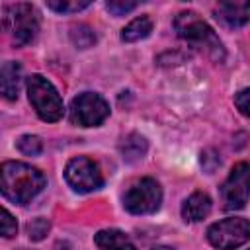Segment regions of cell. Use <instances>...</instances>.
Wrapping results in <instances>:
<instances>
[{
  "label": "cell",
  "instance_id": "obj_1",
  "mask_svg": "<svg viewBox=\"0 0 250 250\" xmlns=\"http://www.w3.org/2000/svg\"><path fill=\"white\" fill-rule=\"evenodd\" d=\"M0 188L6 199L23 205L45 188V176L25 162H4L0 170Z\"/></svg>",
  "mask_w": 250,
  "mask_h": 250
},
{
  "label": "cell",
  "instance_id": "obj_2",
  "mask_svg": "<svg viewBox=\"0 0 250 250\" xmlns=\"http://www.w3.org/2000/svg\"><path fill=\"white\" fill-rule=\"evenodd\" d=\"M174 29H176L178 37H182V39L205 49L215 61H223L225 59L223 43L219 41L215 31L195 12H180L174 18Z\"/></svg>",
  "mask_w": 250,
  "mask_h": 250
},
{
  "label": "cell",
  "instance_id": "obj_3",
  "mask_svg": "<svg viewBox=\"0 0 250 250\" xmlns=\"http://www.w3.org/2000/svg\"><path fill=\"white\" fill-rule=\"evenodd\" d=\"M27 96L37 115L43 121H59L64 113L62 100L57 88L41 74H31L27 78Z\"/></svg>",
  "mask_w": 250,
  "mask_h": 250
},
{
  "label": "cell",
  "instance_id": "obj_4",
  "mask_svg": "<svg viewBox=\"0 0 250 250\" xmlns=\"http://www.w3.org/2000/svg\"><path fill=\"white\" fill-rule=\"evenodd\" d=\"M4 27L12 31L16 45H27L39 31V12L25 2L4 6Z\"/></svg>",
  "mask_w": 250,
  "mask_h": 250
},
{
  "label": "cell",
  "instance_id": "obj_5",
  "mask_svg": "<svg viewBox=\"0 0 250 250\" xmlns=\"http://www.w3.org/2000/svg\"><path fill=\"white\" fill-rule=\"evenodd\" d=\"M207 240L219 250H234L250 240V223L242 217L219 221L207 229Z\"/></svg>",
  "mask_w": 250,
  "mask_h": 250
},
{
  "label": "cell",
  "instance_id": "obj_6",
  "mask_svg": "<svg viewBox=\"0 0 250 250\" xmlns=\"http://www.w3.org/2000/svg\"><path fill=\"white\" fill-rule=\"evenodd\" d=\"M162 203V189L156 180L152 178H143L137 184H133L125 197L123 205L129 213L133 215H148L154 213Z\"/></svg>",
  "mask_w": 250,
  "mask_h": 250
},
{
  "label": "cell",
  "instance_id": "obj_7",
  "mask_svg": "<svg viewBox=\"0 0 250 250\" xmlns=\"http://www.w3.org/2000/svg\"><path fill=\"white\" fill-rule=\"evenodd\" d=\"M64 178L68 186L80 193H88L104 186V176H102L100 166L88 156L72 158L64 168Z\"/></svg>",
  "mask_w": 250,
  "mask_h": 250
},
{
  "label": "cell",
  "instance_id": "obj_8",
  "mask_svg": "<svg viewBox=\"0 0 250 250\" xmlns=\"http://www.w3.org/2000/svg\"><path fill=\"white\" fill-rule=\"evenodd\" d=\"M221 197L225 209H242L250 197V162H238L232 166L229 178L221 186Z\"/></svg>",
  "mask_w": 250,
  "mask_h": 250
},
{
  "label": "cell",
  "instance_id": "obj_9",
  "mask_svg": "<svg viewBox=\"0 0 250 250\" xmlns=\"http://www.w3.org/2000/svg\"><path fill=\"white\" fill-rule=\"evenodd\" d=\"M107 115H109V105L100 94L84 92L72 100L70 119L74 125L94 127V125H100Z\"/></svg>",
  "mask_w": 250,
  "mask_h": 250
},
{
  "label": "cell",
  "instance_id": "obj_10",
  "mask_svg": "<svg viewBox=\"0 0 250 250\" xmlns=\"http://www.w3.org/2000/svg\"><path fill=\"white\" fill-rule=\"evenodd\" d=\"M217 18L229 27H242L250 21V2H219Z\"/></svg>",
  "mask_w": 250,
  "mask_h": 250
},
{
  "label": "cell",
  "instance_id": "obj_11",
  "mask_svg": "<svg viewBox=\"0 0 250 250\" xmlns=\"http://www.w3.org/2000/svg\"><path fill=\"white\" fill-rule=\"evenodd\" d=\"M20 82H21V66L16 61H8L2 64L0 70V88L2 96L6 100H16L20 94Z\"/></svg>",
  "mask_w": 250,
  "mask_h": 250
},
{
  "label": "cell",
  "instance_id": "obj_12",
  "mask_svg": "<svg viewBox=\"0 0 250 250\" xmlns=\"http://www.w3.org/2000/svg\"><path fill=\"white\" fill-rule=\"evenodd\" d=\"M211 213V197L203 191H193L182 205V217L186 221H201Z\"/></svg>",
  "mask_w": 250,
  "mask_h": 250
},
{
  "label": "cell",
  "instance_id": "obj_13",
  "mask_svg": "<svg viewBox=\"0 0 250 250\" xmlns=\"http://www.w3.org/2000/svg\"><path fill=\"white\" fill-rule=\"evenodd\" d=\"M94 242L102 250H137L131 238L123 230H117V229H105V230L96 232Z\"/></svg>",
  "mask_w": 250,
  "mask_h": 250
},
{
  "label": "cell",
  "instance_id": "obj_14",
  "mask_svg": "<svg viewBox=\"0 0 250 250\" xmlns=\"http://www.w3.org/2000/svg\"><path fill=\"white\" fill-rule=\"evenodd\" d=\"M146 148H148L146 139L143 135H139V133H131L121 143V156L127 162H137L146 154Z\"/></svg>",
  "mask_w": 250,
  "mask_h": 250
},
{
  "label": "cell",
  "instance_id": "obj_15",
  "mask_svg": "<svg viewBox=\"0 0 250 250\" xmlns=\"http://www.w3.org/2000/svg\"><path fill=\"white\" fill-rule=\"evenodd\" d=\"M152 31V21L150 18L146 16H141V18H135L133 21H129L123 31H121V39L127 41V43H133V41H141L145 37H148Z\"/></svg>",
  "mask_w": 250,
  "mask_h": 250
},
{
  "label": "cell",
  "instance_id": "obj_16",
  "mask_svg": "<svg viewBox=\"0 0 250 250\" xmlns=\"http://www.w3.org/2000/svg\"><path fill=\"white\" fill-rule=\"evenodd\" d=\"M70 39H72V43H74L76 47L88 49V47H92V45L96 43V33H94V29H92L90 25H84V23H82V25L72 27Z\"/></svg>",
  "mask_w": 250,
  "mask_h": 250
},
{
  "label": "cell",
  "instance_id": "obj_17",
  "mask_svg": "<svg viewBox=\"0 0 250 250\" xmlns=\"http://www.w3.org/2000/svg\"><path fill=\"white\" fill-rule=\"evenodd\" d=\"M90 2L88 0H49L47 8L59 12V14H68V12H80L84 8H88Z\"/></svg>",
  "mask_w": 250,
  "mask_h": 250
},
{
  "label": "cell",
  "instance_id": "obj_18",
  "mask_svg": "<svg viewBox=\"0 0 250 250\" xmlns=\"http://www.w3.org/2000/svg\"><path fill=\"white\" fill-rule=\"evenodd\" d=\"M18 148H20V152H23L27 156H37L43 150V143L37 135H23L18 141Z\"/></svg>",
  "mask_w": 250,
  "mask_h": 250
},
{
  "label": "cell",
  "instance_id": "obj_19",
  "mask_svg": "<svg viewBox=\"0 0 250 250\" xmlns=\"http://www.w3.org/2000/svg\"><path fill=\"white\" fill-rule=\"evenodd\" d=\"M49 221L47 219H43V217H37V219H33L29 225H27V234H29V238L31 240H41L47 232H49Z\"/></svg>",
  "mask_w": 250,
  "mask_h": 250
},
{
  "label": "cell",
  "instance_id": "obj_20",
  "mask_svg": "<svg viewBox=\"0 0 250 250\" xmlns=\"http://www.w3.org/2000/svg\"><path fill=\"white\" fill-rule=\"evenodd\" d=\"M139 4L137 2H123V0H111L105 4V8L113 14V16H123V14H129L137 8Z\"/></svg>",
  "mask_w": 250,
  "mask_h": 250
},
{
  "label": "cell",
  "instance_id": "obj_21",
  "mask_svg": "<svg viewBox=\"0 0 250 250\" xmlns=\"http://www.w3.org/2000/svg\"><path fill=\"white\" fill-rule=\"evenodd\" d=\"M0 230H2V236H4V238L14 236L16 230H18V223H16V219L10 215L8 209H2V225H0Z\"/></svg>",
  "mask_w": 250,
  "mask_h": 250
},
{
  "label": "cell",
  "instance_id": "obj_22",
  "mask_svg": "<svg viewBox=\"0 0 250 250\" xmlns=\"http://www.w3.org/2000/svg\"><path fill=\"white\" fill-rule=\"evenodd\" d=\"M234 105L242 115L250 117V88H244L234 96Z\"/></svg>",
  "mask_w": 250,
  "mask_h": 250
},
{
  "label": "cell",
  "instance_id": "obj_23",
  "mask_svg": "<svg viewBox=\"0 0 250 250\" xmlns=\"http://www.w3.org/2000/svg\"><path fill=\"white\" fill-rule=\"evenodd\" d=\"M201 156L209 160V158L213 156V152H211V150H205V152H201ZM217 166H219V158H213V166H207L205 170H207V172H213V168H217Z\"/></svg>",
  "mask_w": 250,
  "mask_h": 250
},
{
  "label": "cell",
  "instance_id": "obj_24",
  "mask_svg": "<svg viewBox=\"0 0 250 250\" xmlns=\"http://www.w3.org/2000/svg\"><path fill=\"white\" fill-rule=\"evenodd\" d=\"M152 250H174L172 246H164V244H158V246H152Z\"/></svg>",
  "mask_w": 250,
  "mask_h": 250
}]
</instances>
